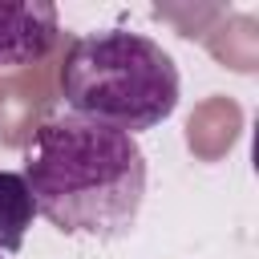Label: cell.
<instances>
[{
	"label": "cell",
	"mask_w": 259,
	"mask_h": 259,
	"mask_svg": "<svg viewBox=\"0 0 259 259\" xmlns=\"http://www.w3.org/2000/svg\"><path fill=\"white\" fill-rule=\"evenodd\" d=\"M24 182L40 219L65 235L121 239L134 231L146 198V154L138 138L85 121L53 117L24 146Z\"/></svg>",
	"instance_id": "obj_1"
},
{
	"label": "cell",
	"mask_w": 259,
	"mask_h": 259,
	"mask_svg": "<svg viewBox=\"0 0 259 259\" xmlns=\"http://www.w3.org/2000/svg\"><path fill=\"white\" fill-rule=\"evenodd\" d=\"M174 57L130 28H97L69 45L61 65V97L73 117L113 125L121 134L154 130L178 109Z\"/></svg>",
	"instance_id": "obj_2"
},
{
	"label": "cell",
	"mask_w": 259,
	"mask_h": 259,
	"mask_svg": "<svg viewBox=\"0 0 259 259\" xmlns=\"http://www.w3.org/2000/svg\"><path fill=\"white\" fill-rule=\"evenodd\" d=\"M61 36V12L49 0L0 4V69L36 65Z\"/></svg>",
	"instance_id": "obj_3"
},
{
	"label": "cell",
	"mask_w": 259,
	"mask_h": 259,
	"mask_svg": "<svg viewBox=\"0 0 259 259\" xmlns=\"http://www.w3.org/2000/svg\"><path fill=\"white\" fill-rule=\"evenodd\" d=\"M36 219L28 182L20 170H0V255H16Z\"/></svg>",
	"instance_id": "obj_4"
}]
</instances>
